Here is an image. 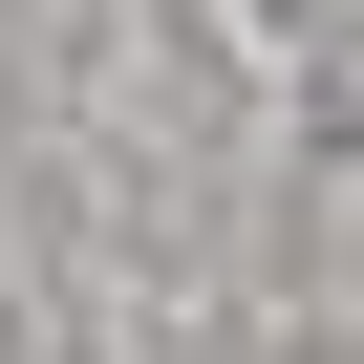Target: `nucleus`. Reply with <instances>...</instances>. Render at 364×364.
I'll use <instances>...</instances> for the list:
<instances>
[]
</instances>
